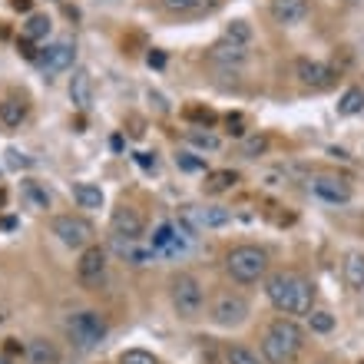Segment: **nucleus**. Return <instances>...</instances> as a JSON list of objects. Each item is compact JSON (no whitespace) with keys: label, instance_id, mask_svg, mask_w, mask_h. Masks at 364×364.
<instances>
[{"label":"nucleus","instance_id":"1","mask_svg":"<svg viewBox=\"0 0 364 364\" xmlns=\"http://www.w3.org/2000/svg\"><path fill=\"white\" fill-rule=\"evenodd\" d=\"M265 295L282 315H311L315 311V282L301 272H272L265 278Z\"/></svg>","mask_w":364,"mask_h":364},{"label":"nucleus","instance_id":"2","mask_svg":"<svg viewBox=\"0 0 364 364\" xmlns=\"http://www.w3.org/2000/svg\"><path fill=\"white\" fill-rule=\"evenodd\" d=\"M305 348V331L295 318H275L262 338V355L269 364H291Z\"/></svg>","mask_w":364,"mask_h":364},{"label":"nucleus","instance_id":"3","mask_svg":"<svg viewBox=\"0 0 364 364\" xmlns=\"http://www.w3.org/2000/svg\"><path fill=\"white\" fill-rule=\"evenodd\" d=\"M225 272L239 285H255L269 272V252L262 249V245H235L225 255Z\"/></svg>","mask_w":364,"mask_h":364},{"label":"nucleus","instance_id":"4","mask_svg":"<svg viewBox=\"0 0 364 364\" xmlns=\"http://www.w3.org/2000/svg\"><path fill=\"white\" fill-rule=\"evenodd\" d=\"M67 338L80 351H93L96 345H103V338L109 335V325H106V318L93 308H83V311H73L67 318Z\"/></svg>","mask_w":364,"mask_h":364},{"label":"nucleus","instance_id":"5","mask_svg":"<svg viewBox=\"0 0 364 364\" xmlns=\"http://www.w3.org/2000/svg\"><path fill=\"white\" fill-rule=\"evenodd\" d=\"M169 298H173V308H176V315H179L182 321L199 318L202 315V305H205V295H202L199 278L186 275V272L173 275V282H169Z\"/></svg>","mask_w":364,"mask_h":364},{"label":"nucleus","instance_id":"6","mask_svg":"<svg viewBox=\"0 0 364 364\" xmlns=\"http://www.w3.org/2000/svg\"><path fill=\"white\" fill-rule=\"evenodd\" d=\"M50 232L57 235L67 249H90L93 245V225H90L83 215H57L50 222Z\"/></svg>","mask_w":364,"mask_h":364},{"label":"nucleus","instance_id":"7","mask_svg":"<svg viewBox=\"0 0 364 364\" xmlns=\"http://www.w3.org/2000/svg\"><path fill=\"white\" fill-rule=\"evenodd\" d=\"M209 318L219 328H239L242 321L249 318V301H245L242 295H235V291H225V295H219L215 301H212Z\"/></svg>","mask_w":364,"mask_h":364},{"label":"nucleus","instance_id":"8","mask_svg":"<svg viewBox=\"0 0 364 364\" xmlns=\"http://www.w3.org/2000/svg\"><path fill=\"white\" fill-rule=\"evenodd\" d=\"M109 255H106L103 245H90V249L80 252V262H77V278L83 288H100L106 278V265H109Z\"/></svg>","mask_w":364,"mask_h":364},{"label":"nucleus","instance_id":"9","mask_svg":"<svg viewBox=\"0 0 364 364\" xmlns=\"http://www.w3.org/2000/svg\"><path fill=\"white\" fill-rule=\"evenodd\" d=\"M73 60H77V43L73 40H57V43H47L40 50L37 67L43 73H63V70H73Z\"/></svg>","mask_w":364,"mask_h":364},{"label":"nucleus","instance_id":"10","mask_svg":"<svg viewBox=\"0 0 364 364\" xmlns=\"http://www.w3.org/2000/svg\"><path fill=\"white\" fill-rule=\"evenodd\" d=\"M295 77L301 87L308 90H328L331 83H335V70L328 67V63H321V60H311V57H298L295 60Z\"/></svg>","mask_w":364,"mask_h":364},{"label":"nucleus","instance_id":"11","mask_svg":"<svg viewBox=\"0 0 364 364\" xmlns=\"http://www.w3.org/2000/svg\"><path fill=\"white\" fill-rule=\"evenodd\" d=\"M311 192H315L318 199L331 202V205H345L351 202V182L345 176H335V173H321L311 179Z\"/></svg>","mask_w":364,"mask_h":364},{"label":"nucleus","instance_id":"12","mask_svg":"<svg viewBox=\"0 0 364 364\" xmlns=\"http://www.w3.org/2000/svg\"><path fill=\"white\" fill-rule=\"evenodd\" d=\"M109 229H113V239L139 242V235H143V215L136 209H129V205H119L113 212V219H109Z\"/></svg>","mask_w":364,"mask_h":364},{"label":"nucleus","instance_id":"13","mask_svg":"<svg viewBox=\"0 0 364 364\" xmlns=\"http://www.w3.org/2000/svg\"><path fill=\"white\" fill-rule=\"evenodd\" d=\"M272 20L282 27H295L308 17V0H269Z\"/></svg>","mask_w":364,"mask_h":364},{"label":"nucleus","instance_id":"14","mask_svg":"<svg viewBox=\"0 0 364 364\" xmlns=\"http://www.w3.org/2000/svg\"><path fill=\"white\" fill-rule=\"evenodd\" d=\"M70 100L77 109H90L93 103V77H90V70L77 67L73 70V77H70Z\"/></svg>","mask_w":364,"mask_h":364},{"label":"nucleus","instance_id":"15","mask_svg":"<svg viewBox=\"0 0 364 364\" xmlns=\"http://www.w3.org/2000/svg\"><path fill=\"white\" fill-rule=\"evenodd\" d=\"M209 60H212V63H219V67H225V70H235V67H242V63H245V47L222 40V43H215V47L209 50Z\"/></svg>","mask_w":364,"mask_h":364},{"label":"nucleus","instance_id":"16","mask_svg":"<svg viewBox=\"0 0 364 364\" xmlns=\"http://www.w3.org/2000/svg\"><path fill=\"white\" fill-rule=\"evenodd\" d=\"M192 219L199 229H222L232 222V212L225 205H202V209H192Z\"/></svg>","mask_w":364,"mask_h":364},{"label":"nucleus","instance_id":"17","mask_svg":"<svg viewBox=\"0 0 364 364\" xmlns=\"http://www.w3.org/2000/svg\"><path fill=\"white\" fill-rule=\"evenodd\" d=\"M73 199H77V205L80 209H103V202H106V196H103V189L96 186V182H73Z\"/></svg>","mask_w":364,"mask_h":364},{"label":"nucleus","instance_id":"18","mask_svg":"<svg viewBox=\"0 0 364 364\" xmlns=\"http://www.w3.org/2000/svg\"><path fill=\"white\" fill-rule=\"evenodd\" d=\"M27 361L30 364H57L60 361V351L53 341H47V338H33L27 345Z\"/></svg>","mask_w":364,"mask_h":364},{"label":"nucleus","instance_id":"19","mask_svg":"<svg viewBox=\"0 0 364 364\" xmlns=\"http://www.w3.org/2000/svg\"><path fill=\"white\" fill-rule=\"evenodd\" d=\"M235 182H239V173H232V169H215V173H205L202 189L209 192V196H222V192H229Z\"/></svg>","mask_w":364,"mask_h":364},{"label":"nucleus","instance_id":"20","mask_svg":"<svg viewBox=\"0 0 364 364\" xmlns=\"http://www.w3.org/2000/svg\"><path fill=\"white\" fill-rule=\"evenodd\" d=\"M27 119V103L23 100H0V123L7 129H17Z\"/></svg>","mask_w":364,"mask_h":364},{"label":"nucleus","instance_id":"21","mask_svg":"<svg viewBox=\"0 0 364 364\" xmlns=\"http://www.w3.org/2000/svg\"><path fill=\"white\" fill-rule=\"evenodd\" d=\"M50 27H53V20H50L47 14H30L27 23H23V40H30V43L47 40L50 37Z\"/></svg>","mask_w":364,"mask_h":364},{"label":"nucleus","instance_id":"22","mask_svg":"<svg viewBox=\"0 0 364 364\" xmlns=\"http://www.w3.org/2000/svg\"><path fill=\"white\" fill-rule=\"evenodd\" d=\"M364 113V90L361 87H348L338 100V116H358Z\"/></svg>","mask_w":364,"mask_h":364},{"label":"nucleus","instance_id":"23","mask_svg":"<svg viewBox=\"0 0 364 364\" xmlns=\"http://www.w3.org/2000/svg\"><path fill=\"white\" fill-rule=\"evenodd\" d=\"M345 282L355 291H364V255H348L345 259Z\"/></svg>","mask_w":364,"mask_h":364},{"label":"nucleus","instance_id":"24","mask_svg":"<svg viewBox=\"0 0 364 364\" xmlns=\"http://www.w3.org/2000/svg\"><path fill=\"white\" fill-rule=\"evenodd\" d=\"M225 364H265L252 348L245 345H229L225 348Z\"/></svg>","mask_w":364,"mask_h":364},{"label":"nucleus","instance_id":"25","mask_svg":"<svg viewBox=\"0 0 364 364\" xmlns=\"http://www.w3.org/2000/svg\"><path fill=\"white\" fill-rule=\"evenodd\" d=\"M308 328H311L315 335H328V331H335V315L325 311V308H315V311L308 315Z\"/></svg>","mask_w":364,"mask_h":364},{"label":"nucleus","instance_id":"26","mask_svg":"<svg viewBox=\"0 0 364 364\" xmlns=\"http://www.w3.org/2000/svg\"><path fill=\"white\" fill-rule=\"evenodd\" d=\"M225 40H229V43H239V47H249V40H252L249 20H232L229 27H225Z\"/></svg>","mask_w":364,"mask_h":364},{"label":"nucleus","instance_id":"27","mask_svg":"<svg viewBox=\"0 0 364 364\" xmlns=\"http://www.w3.org/2000/svg\"><path fill=\"white\" fill-rule=\"evenodd\" d=\"M186 139H189L192 146H199V149H205V153H215V149H219V136L215 133H209V129H189V133H186Z\"/></svg>","mask_w":364,"mask_h":364},{"label":"nucleus","instance_id":"28","mask_svg":"<svg viewBox=\"0 0 364 364\" xmlns=\"http://www.w3.org/2000/svg\"><path fill=\"white\" fill-rule=\"evenodd\" d=\"M23 196H27V202L33 205V209H47L50 205V192L40 189V182H33V179L23 182Z\"/></svg>","mask_w":364,"mask_h":364},{"label":"nucleus","instance_id":"29","mask_svg":"<svg viewBox=\"0 0 364 364\" xmlns=\"http://www.w3.org/2000/svg\"><path fill=\"white\" fill-rule=\"evenodd\" d=\"M176 166H179L182 173H205V159L189 153V149H179V153H176Z\"/></svg>","mask_w":364,"mask_h":364},{"label":"nucleus","instance_id":"30","mask_svg":"<svg viewBox=\"0 0 364 364\" xmlns=\"http://www.w3.org/2000/svg\"><path fill=\"white\" fill-rule=\"evenodd\" d=\"M119 364H159V361H156V355L146 351V348H126L123 355H119Z\"/></svg>","mask_w":364,"mask_h":364},{"label":"nucleus","instance_id":"31","mask_svg":"<svg viewBox=\"0 0 364 364\" xmlns=\"http://www.w3.org/2000/svg\"><path fill=\"white\" fill-rule=\"evenodd\" d=\"M265 149H269V139H265V136H249V139L242 143V156H245V159H259Z\"/></svg>","mask_w":364,"mask_h":364},{"label":"nucleus","instance_id":"32","mask_svg":"<svg viewBox=\"0 0 364 364\" xmlns=\"http://www.w3.org/2000/svg\"><path fill=\"white\" fill-rule=\"evenodd\" d=\"M163 7L169 14H189V10L199 7V0H163Z\"/></svg>","mask_w":364,"mask_h":364},{"label":"nucleus","instance_id":"33","mask_svg":"<svg viewBox=\"0 0 364 364\" xmlns=\"http://www.w3.org/2000/svg\"><path fill=\"white\" fill-rule=\"evenodd\" d=\"M186 116H189V119H199V123H205V126H209L212 119H215V116H212L209 109H199V106H189V109H186Z\"/></svg>","mask_w":364,"mask_h":364},{"label":"nucleus","instance_id":"34","mask_svg":"<svg viewBox=\"0 0 364 364\" xmlns=\"http://www.w3.org/2000/svg\"><path fill=\"white\" fill-rule=\"evenodd\" d=\"M225 123H229V133L232 136H242V133H245V129H242V116H229Z\"/></svg>","mask_w":364,"mask_h":364},{"label":"nucleus","instance_id":"35","mask_svg":"<svg viewBox=\"0 0 364 364\" xmlns=\"http://www.w3.org/2000/svg\"><path fill=\"white\" fill-rule=\"evenodd\" d=\"M149 63H153V67H163L166 57H163V53H149Z\"/></svg>","mask_w":364,"mask_h":364},{"label":"nucleus","instance_id":"36","mask_svg":"<svg viewBox=\"0 0 364 364\" xmlns=\"http://www.w3.org/2000/svg\"><path fill=\"white\" fill-rule=\"evenodd\" d=\"M10 4H14L17 10H30V0H10Z\"/></svg>","mask_w":364,"mask_h":364},{"label":"nucleus","instance_id":"37","mask_svg":"<svg viewBox=\"0 0 364 364\" xmlns=\"http://www.w3.org/2000/svg\"><path fill=\"white\" fill-rule=\"evenodd\" d=\"M0 364H10V361H7V358H4V355H0Z\"/></svg>","mask_w":364,"mask_h":364}]
</instances>
